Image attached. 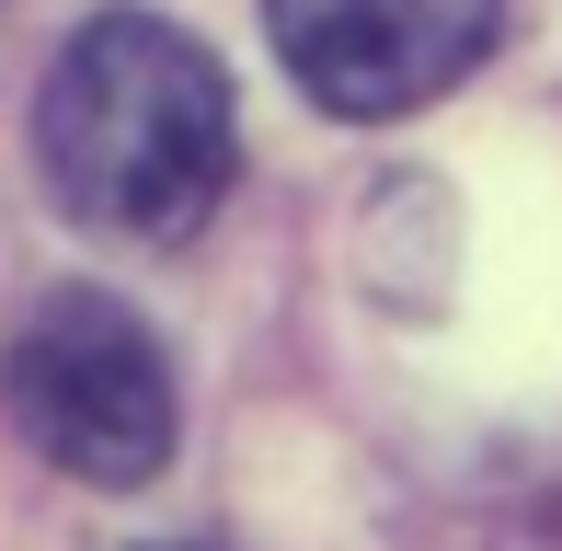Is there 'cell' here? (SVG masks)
Masks as SVG:
<instances>
[{"label":"cell","instance_id":"obj_2","mask_svg":"<svg viewBox=\"0 0 562 551\" xmlns=\"http://www.w3.org/2000/svg\"><path fill=\"white\" fill-rule=\"evenodd\" d=\"M0 403L35 437V460H58L69 483L126 494V483H149V471L172 460V368H161V345H149V322L115 311V299H92V288H58L12 334Z\"/></svg>","mask_w":562,"mask_h":551},{"label":"cell","instance_id":"obj_3","mask_svg":"<svg viewBox=\"0 0 562 551\" xmlns=\"http://www.w3.org/2000/svg\"><path fill=\"white\" fill-rule=\"evenodd\" d=\"M505 0H265V35L322 115H414L494 58Z\"/></svg>","mask_w":562,"mask_h":551},{"label":"cell","instance_id":"obj_1","mask_svg":"<svg viewBox=\"0 0 562 551\" xmlns=\"http://www.w3.org/2000/svg\"><path fill=\"white\" fill-rule=\"evenodd\" d=\"M46 184L104 241H184L229 195V81L195 35L104 12L58 46L35 104Z\"/></svg>","mask_w":562,"mask_h":551}]
</instances>
